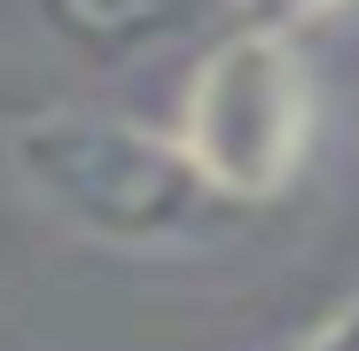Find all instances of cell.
<instances>
[{
	"label": "cell",
	"instance_id": "1",
	"mask_svg": "<svg viewBox=\"0 0 359 351\" xmlns=\"http://www.w3.org/2000/svg\"><path fill=\"white\" fill-rule=\"evenodd\" d=\"M8 172L47 219L94 234L109 250H172V242L211 234L234 211L203 188L180 133H149L94 109H47L32 125H16Z\"/></svg>",
	"mask_w": 359,
	"mask_h": 351
},
{
	"label": "cell",
	"instance_id": "2",
	"mask_svg": "<svg viewBox=\"0 0 359 351\" xmlns=\"http://www.w3.org/2000/svg\"><path fill=\"white\" fill-rule=\"evenodd\" d=\"M180 149L219 203H273L313 149V78L297 39L226 32L188 86Z\"/></svg>",
	"mask_w": 359,
	"mask_h": 351
},
{
	"label": "cell",
	"instance_id": "3",
	"mask_svg": "<svg viewBox=\"0 0 359 351\" xmlns=\"http://www.w3.org/2000/svg\"><path fill=\"white\" fill-rule=\"evenodd\" d=\"M24 8L71 63L117 71V63H149V55L180 47L219 0H24Z\"/></svg>",
	"mask_w": 359,
	"mask_h": 351
},
{
	"label": "cell",
	"instance_id": "4",
	"mask_svg": "<svg viewBox=\"0 0 359 351\" xmlns=\"http://www.w3.org/2000/svg\"><path fill=\"white\" fill-rule=\"evenodd\" d=\"M226 8H234V24H243V32H266V39H297L305 24L336 16L344 0H226Z\"/></svg>",
	"mask_w": 359,
	"mask_h": 351
},
{
	"label": "cell",
	"instance_id": "5",
	"mask_svg": "<svg viewBox=\"0 0 359 351\" xmlns=\"http://www.w3.org/2000/svg\"><path fill=\"white\" fill-rule=\"evenodd\" d=\"M297 351H359V297L344 305V312H328L305 343H297Z\"/></svg>",
	"mask_w": 359,
	"mask_h": 351
}]
</instances>
